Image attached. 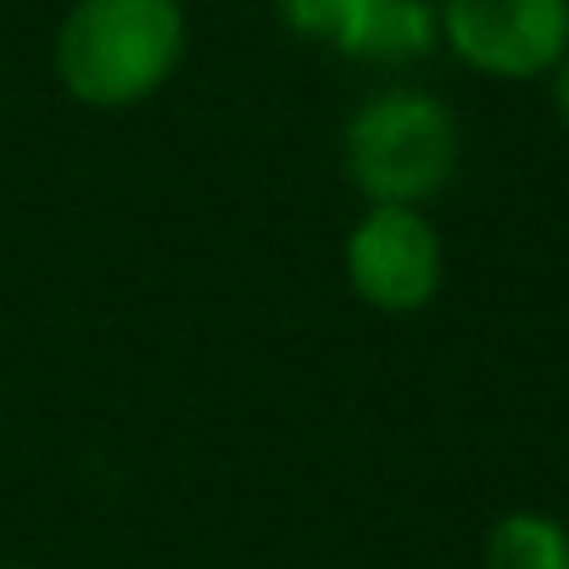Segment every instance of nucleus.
<instances>
[{"label": "nucleus", "mask_w": 569, "mask_h": 569, "mask_svg": "<svg viewBox=\"0 0 569 569\" xmlns=\"http://www.w3.org/2000/svg\"><path fill=\"white\" fill-rule=\"evenodd\" d=\"M458 118L425 90H380L369 96L341 134V162L352 190L375 207H425L458 173Z\"/></svg>", "instance_id": "f03ea898"}, {"label": "nucleus", "mask_w": 569, "mask_h": 569, "mask_svg": "<svg viewBox=\"0 0 569 569\" xmlns=\"http://www.w3.org/2000/svg\"><path fill=\"white\" fill-rule=\"evenodd\" d=\"M547 79H552V112H558V123L569 129V57H563Z\"/></svg>", "instance_id": "0eeeda50"}, {"label": "nucleus", "mask_w": 569, "mask_h": 569, "mask_svg": "<svg viewBox=\"0 0 569 569\" xmlns=\"http://www.w3.org/2000/svg\"><path fill=\"white\" fill-rule=\"evenodd\" d=\"M341 268L363 308L408 319L436 302L441 279H447V251H441V234L425 218V207L375 201L352 223V234L341 246Z\"/></svg>", "instance_id": "7ed1b4c3"}, {"label": "nucleus", "mask_w": 569, "mask_h": 569, "mask_svg": "<svg viewBox=\"0 0 569 569\" xmlns=\"http://www.w3.org/2000/svg\"><path fill=\"white\" fill-rule=\"evenodd\" d=\"M184 46L179 0H73L57 29V79L79 107L123 112L168 90Z\"/></svg>", "instance_id": "f257e3e1"}, {"label": "nucleus", "mask_w": 569, "mask_h": 569, "mask_svg": "<svg viewBox=\"0 0 569 569\" xmlns=\"http://www.w3.org/2000/svg\"><path fill=\"white\" fill-rule=\"evenodd\" d=\"M284 29L308 46H325L347 62L363 57V40H369V23L380 12V0H273Z\"/></svg>", "instance_id": "423d86ee"}, {"label": "nucleus", "mask_w": 569, "mask_h": 569, "mask_svg": "<svg viewBox=\"0 0 569 569\" xmlns=\"http://www.w3.org/2000/svg\"><path fill=\"white\" fill-rule=\"evenodd\" d=\"M480 569H569V525L536 508H513L486 530Z\"/></svg>", "instance_id": "39448f33"}, {"label": "nucleus", "mask_w": 569, "mask_h": 569, "mask_svg": "<svg viewBox=\"0 0 569 569\" xmlns=\"http://www.w3.org/2000/svg\"><path fill=\"white\" fill-rule=\"evenodd\" d=\"M441 46L508 84L547 79L569 57V0H436Z\"/></svg>", "instance_id": "20e7f679"}, {"label": "nucleus", "mask_w": 569, "mask_h": 569, "mask_svg": "<svg viewBox=\"0 0 569 569\" xmlns=\"http://www.w3.org/2000/svg\"><path fill=\"white\" fill-rule=\"evenodd\" d=\"M7 569H34V563H7Z\"/></svg>", "instance_id": "6e6552de"}]
</instances>
